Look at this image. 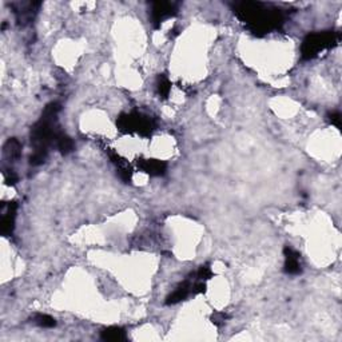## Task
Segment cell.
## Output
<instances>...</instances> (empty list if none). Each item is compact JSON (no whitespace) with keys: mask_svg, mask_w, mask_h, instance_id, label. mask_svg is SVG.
<instances>
[{"mask_svg":"<svg viewBox=\"0 0 342 342\" xmlns=\"http://www.w3.org/2000/svg\"><path fill=\"white\" fill-rule=\"evenodd\" d=\"M237 15L251 28L253 32L266 33L282 24V13L277 8H270L263 3L247 2L236 8Z\"/></svg>","mask_w":342,"mask_h":342,"instance_id":"1","label":"cell"},{"mask_svg":"<svg viewBox=\"0 0 342 342\" xmlns=\"http://www.w3.org/2000/svg\"><path fill=\"white\" fill-rule=\"evenodd\" d=\"M338 35L336 32H317L308 35L301 47V53L303 59H312L317 57L321 51L329 48L333 43H336Z\"/></svg>","mask_w":342,"mask_h":342,"instance_id":"2","label":"cell"},{"mask_svg":"<svg viewBox=\"0 0 342 342\" xmlns=\"http://www.w3.org/2000/svg\"><path fill=\"white\" fill-rule=\"evenodd\" d=\"M119 126L122 129H126L127 131H136L140 134H149L151 131V122L149 118L140 115V114H127L119 118Z\"/></svg>","mask_w":342,"mask_h":342,"instance_id":"3","label":"cell"},{"mask_svg":"<svg viewBox=\"0 0 342 342\" xmlns=\"http://www.w3.org/2000/svg\"><path fill=\"white\" fill-rule=\"evenodd\" d=\"M176 4L169 3V2H158L153 4L151 8V20L155 27H159L162 22L169 17L174 16L176 13Z\"/></svg>","mask_w":342,"mask_h":342,"instance_id":"4","label":"cell"},{"mask_svg":"<svg viewBox=\"0 0 342 342\" xmlns=\"http://www.w3.org/2000/svg\"><path fill=\"white\" fill-rule=\"evenodd\" d=\"M283 254H285V272L287 274H292V276L299 274L301 273V256H299V253L289 247V246H286Z\"/></svg>","mask_w":342,"mask_h":342,"instance_id":"5","label":"cell"},{"mask_svg":"<svg viewBox=\"0 0 342 342\" xmlns=\"http://www.w3.org/2000/svg\"><path fill=\"white\" fill-rule=\"evenodd\" d=\"M193 283L190 279L185 281L183 283H181L175 290H174L166 299L167 305H175V303L181 302L183 299H186L187 297L193 293Z\"/></svg>","mask_w":342,"mask_h":342,"instance_id":"6","label":"cell"},{"mask_svg":"<svg viewBox=\"0 0 342 342\" xmlns=\"http://www.w3.org/2000/svg\"><path fill=\"white\" fill-rule=\"evenodd\" d=\"M16 203L12 202L8 205V209H7L6 213L3 214V218H2V232L4 236H8L13 231V227H15V217H16Z\"/></svg>","mask_w":342,"mask_h":342,"instance_id":"7","label":"cell"},{"mask_svg":"<svg viewBox=\"0 0 342 342\" xmlns=\"http://www.w3.org/2000/svg\"><path fill=\"white\" fill-rule=\"evenodd\" d=\"M140 167H142L146 173H149L150 175H162V174H165V171H166V163L155 159L145 160V162L140 165Z\"/></svg>","mask_w":342,"mask_h":342,"instance_id":"8","label":"cell"},{"mask_svg":"<svg viewBox=\"0 0 342 342\" xmlns=\"http://www.w3.org/2000/svg\"><path fill=\"white\" fill-rule=\"evenodd\" d=\"M102 339L104 341H124L126 339V332L122 328L118 326H111L102 332Z\"/></svg>","mask_w":342,"mask_h":342,"instance_id":"9","label":"cell"},{"mask_svg":"<svg viewBox=\"0 0 342 342\" xmlns=\"http://www.w3.org/2000/svg\"><path fill=\"white\" fill-rule=\"evenodd\" d=\"M20 150L22 146L16 139H10L4 146V154L8 159H17L20 156Z\"/></svg>","mask_w":342,"mask_h":342,"instance_id":"10","label":"cell"},{"mask_svg":"<svg viewBox=\"0 0 342 342\" xmlns=\"http://www.w3.org/2000/svg\"><path fill=\"white\" fill-rule=\"evenodd\" d=\"M55 143H57L58 150H59L62 154H68L74 150V142L71 140V138H68V136L62 133H59Z\"/></svg>","mask_w":342,"mask_h":342,"instance_id":"11","label":"cell"},{"mask_svg":"<svg viewBox=\"0 0 342 342\" xmlns=\"http://www.w3.org/2000/svg\"><path fill=\"white\" fill-rule=\"evenodd\" d=\"M33 322L37 323L38 326H40V328H44V329L53 328V326L57 325L55 318H52V317L48 316V314H42V313H39V314L33 317Z\"/></svg>","mask_w":342,"mask_h":342,"instance_id":"12","label":"cell"},{"mask_svg":"<svg viewBox=\"0 0 342 342\" xmlns=\"http://www.w3.org/2000/svg\"><path fill=\"white\" fill-rule=\"evenodd\" d=\"M170 90H171V83L169 82V79L166 77H159V79H158V91H159L160 95L167 97Z\"/></svg>","mask_w":342,"mask_h":342,"instance_id":"13","label":"cell"},{"mask_svg":"<svg viewBox=\"0 0 342 342\" xmlns=\"http://www.w3.org/2000/svg\"><path fill=\"white\" fill-rule=\"evenodd\" d=\"M330 122L336 127H341V115L338 113H332L330 114Z\"/></svg>","mask_w":342,"mask_h":342,"instance_id":"14","label":"cell"}]
</instances>
